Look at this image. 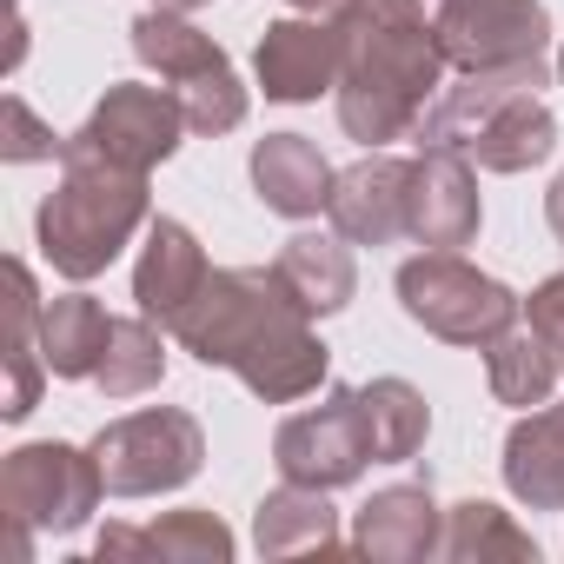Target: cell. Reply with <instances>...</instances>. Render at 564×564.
Returning <instances> with one entry per match:
<instances>
[{"mask_svg":"<svg viewBox=\"0 0 564 564\" xmlns=\"http://www.w3.org/2000/svg\"><path fill=\"white\" fill-rule=\"evenodd\" d=\"M61 186L41 206V252L61 279H94L147 226V173L107 160H61Z\"/></svg>","mask_w":564,"mask_h":564,"instance_id":"cell-4","label":"cell"},{"mask_svg":"<svg viewBox=\"0 0 564 564\" xmlns=\"http://www.w3.org/2000/svg\"><path fill=\"white\" fill-rule=\"evenodd\" d=\"M551 41L544 0H438V47L465 74L538 61Z\"/></svg>","mask_w":564,"mask_h":564,"instance_id":"cell-11","label":"cell"},{"mask_svg":"<svg viewBox=\"0 0 564 564\" xmlns=\"http://www.w3.org/2000/svg\"><path fill=\"white\" fill-rule=\"evenodd\" d=\"M259 87L265 100H319L326 87H339V28L272 21L259 41Z\"/></svg>","mask_w":564,"mask_h":564,"instance_id":"cell-15","label":"cell"},{"mask_svg":"<svg viewBox=\"0 0 564 564\" xmlns=\"http://www.w3.org/2000/svg\"><path fill=\"white\" fill-rule=\"evenodd\" d=\"M252 538H259V551L265 557H300V551H333L339 544V518H333V505H326V491L319 485H279L265 505H259V518H252Z\"/></svg>","mask_w":564,"mask_h":564,"instance_id":"cell-22","label":"cell"},{"mask_svg":"<svg viewBox=\"0 0 564 564\" xmlns=\"http://www.w3.org/2000/svg\"><path fill=\"white\" fill-rule=\"evenodd\" d=\"M272 458H279V478L293 485H352L372 458V432H366V412H359V392L352 386H333L326 405L313 412H293L272 438Z\"/></svg>","mask_w":564,"mask_h":564,"instance_id":"cell-10","label":"cell"},{"mask_svg":"<svg viewBox=\"0 0 564 564\" xmlns=\"http://www.w3.org/2000/svg\"><path fill=\"white\" fill-rule=\"evenodd\" d=\"M94 458H100V478H107L113 498H153V491H180L199 471L206 438H199V419L193 412L153 405V412L113 419L94 438Z\"/></svg>","mask_w":564,"mask_h":564,"instance_id":"cell-8","label":"cell"},{"mask_svg":"<svg viewBox=\"0 0 564 564\" xmlns=\"http://www.w3.org/2000/svg\"><path fill=\"white\" fill-rule=\"evenodd\" d=\"M538 87H544V54L518 61V67L465 74L458 87L438 94V107L412 133L432 153H471L491 173H524V166L551 160V147H557V120L544 113Z\"/></svg>","mask_w":564,"mask_h":564,"instance_id":"cell-3","label":"cell"},{"mask_svg":"<svg viewBox=\"0 0 564 564\" xmlns=\"http://www.w3.org/2000/svg\"><path fill=\"white\" fill-rule=\"evenodd\" d=\"M405 193H412V166L372 153V160L333 173L326 213H333L339 239H352V246H392L405 232Z\"/></svg>","mask_w":564,"mask_h":564,"instance_id":"cell-13","label":"cell"},{"mask_svg":"<svg viewBox=\"0 0 564 564\" xmlns=\"http://www.w3.org/2000/svg\"><path fill=\"white\" fill-rule=\"evenodd\" d=\"M399 306L412 326L452 339V346H491L511 319H518V300L485 279L478 265H465L458 252H425V259H405L399 265Z\"/></svg>","mask_w":564,"mask_h":564,"instance_id":"cell-7","label":"cell"},{"mask_svg":"<svg viewBox=\"0 0 564 564\" xmlns=\"http://www.w3.org/2000/svg\"><path fill=\"white\" fill-rule=\"evenodd\" d=\"M531 326L544 333V346L557 352V366H564V272L557 279H544V286L531 293Z\"/></svg>","mask_w":564,"mask_h":564,"instance_id":"cell-29","label":"cell"},{"mask_svg":"<svg viewBox=\"0 0 564 564\" xmlns=\"http://www.w3.org/2000/svg\"><path fill=\"white\" fill-rule=\"evenodd\" d=\"M8 133H14L8 140V160H61V140L34 127V113H28L21 94H8Z\"/></svg>","mask_w":564,"mask_h":564,"instance_id":"cell-28","label":"cell"},{"mask_svg":"<svg viewBox=\"0 0 564 564\" xmlns=\"http://www.w3.org/2000/svg\"><path fill=\"white\" fill-rule=\"evenodd\" d=\"M100 498H107V478L94 452H74L61 438L8 452V465H0V518L14 531L8 551L28 557L34 531H80Z\"/></svg>","mask_w":564,"mask_h":564,"instance_id":"cell-5","label":"cell"},{"mask_svg":"<svg viewBox=\"0 0 564 564\" xmlns=\"http://www.w3.org/2000/svg\"><path fill=\"white\" fill-rule=\"evenodd\" d=\"M339 127L359 147H386L425 120L445 80L438 21L425 0H339Z\"/></svg>","mask_w":564,"mask_h":564,"instance_id":"cell-2","label":"cell"},{"mask_svg":"<svg viewBox=\"0 0 564 564\" xmlns=\"http://www.w3.org/2000/svg\"><path fill=\"white\" fill-rule=\"evenodd\" d=\"M544 219H551V232L564 239V173L551 180V193H544Z\"/></svg>","mask_w":564,"mask_h":564,"instance_id":"cell-30","label":"cell"},{"mask_svg":"<svg viewBox=\"0 0 564 564\" xmlns=\"http://www.w3.org/2000/svg\"><path fill=\"white\" fill-rule=\"evenodd\" d=\"M272 272L286 279L293 300H300L313 319L339 313V306L352 300V286H359L352 252H346V239H333V232H293V239H286V252L272 259Z\"/></svg>","mask_w":564,"mask_h":564,"instance_id":"cell-20","label":"cell"},{"mask_svg":"<svg viewBox=\"0 0 564 564\" xmlns=\"http://www.w3.org/2000/svg\"><path fill=\"white\" fill-rule=\"evenodd\" d=\"M186 133V107L166 87H107V100L87 113L74 140H61V160H107L127 173H153Z\"/></svg>","mask_w":564,"mask_h":564,"instance_id":"cell-9","label":"cell"},{"mask_svg":"<svg viewBox=\"0 0 564 564\" xmlns=\"http://www.w3.org/2000/svg\"><path fill=\"white\" fill-rule=\"evenodd\" d=\"M100 557H160V564H226L232 531L213 511H166L160 524H107Z\"/></svg>","mask_w":564,"mask_h":564,"instance_id":"cell-17","label":"cell"},{"mask_svg":"<svg viewBox=\"0 0 564 564\" xmlns=\"http://www.w3.org/2000/svg\"><path fill=\"white\" fill-rule=\"evenodd\" d=\"M160 8H173V14H193V8H206V0H160Z\"/></svg>","mask_w":564,"mask_h":564,"instance_id":"cell-32","label":"cell"},{"mask_svg":"<svg viewBox=\"0 0 564 564\" xmlns=\"http://www.w3.org/2000/svg\"><path fill=\"white\" fill-rule=\"evenodd\" d=\"M160 372H166V352H160L153 319H147V313H140V319H113V339H107V359H100L94 386H100L107 399H140V392L160 386Z\"/></svg>","mask_w":564,"mask_h":564,"instance_id":"cell-27","label":"cell"},{"mask_svg":"<svg viewBox=\"0 0 564 564\" xmlns=\"http://www.w3.org/2000/svg\"><path fill=\"white\" fill-rule=\"evenodd\" d=\"M359 412H366V432H372V465H405L432 432V412L405 379L359 386Z\"/></svg>","mask_w":564,"mask_h":564,"instance_id":"cell-24","label":"cell"},{"mask_svg":"<svg viewBox=\"0 0 564 564\" xmlns=\"http://www.w3.org/2000/svg\"><path fill=\"white\" fill-rule=\"evenodd\" d=\"M313 313L293 300V286L272 265H226L206 272L199 300L180 313L173 339L199 366H226L246 379V392L286 405L326 386V346L306 326Z\"/></svg>","mask_w":564,"mask_h":564,"instance_id":"cell-1","label":"cell"},{"mask_svg":"<svg viewBox=\"0 0 564 564\" xmlns=\"http://www.w3.org/2000/svg\"><path fill=\"white\" fill-rule=\"evenodd\" d=\"M206 252H199V239L180 226V219H153L147 226V252H140V265H133V300H140V313L153 319V326H180V313L199 300V286H206Z\"/></svg>","mask_w":564,"mask_h":564,"instance_id":"cell-14","label":"cell"},{"mask_svg":"<svg viewBox=\"0 0 564 564\" xmlns=\"http://www.w3.org/2000/svg\"><path fill=\"white\" fill-rule=\"evenodd\" d=\"M485 372H491V399L498 405H544L551 386H557V352L544 346L538 326H505L491 346H485Z\"/></svg>","mask_w":564,"mask_h":564,"instance_id":"cell-23","label":"cell"},{"mask_svg":"<svg viewBox=\"0 0 564 564\" xmlns=\"http://www.w3.org/2000/svg\"><path fill=\"white\" fill-rule=\"evenodd\" d=\"M557 80H564V54H557Z\"/></svg>","mask_w":564,"mask_h":564,"instance_id":"cell-33","label":"cell"},{"mask_svg":"<svg viewBox=\"0 0 564 564\" xmlns=\"http://www.w3.org/2000/svg\"><path fill=\"white\" fill-rule=\"evenodd\" d=\"M293 14H319V8H339V0H286Z\"/></svg>","mask_w":564,"mask_h":564,"instance_id":"cell-31","label":"cell"},{"mask_svg":"<svg viewBox=\"0 0 564 564\" xmlns=\"http://www.w3.org/2000/svg\"><path fill=\"white\" fill-rule=\"evenodd\" d=\"M405 232L425 239L432 252H458L478 239V186L471 166L458 153H432L412 160V193H405Z\"/></svg>","mask_w":564,"mask_h":564,"instance_id":"cell-12","label":"cell"},{"mask_svg":"<svg viewBox=\"0 0 564 564\" xmlns=\"http://www.w3.org/2000/svg\"><path fill=\"white\" fill-rule=\"evenodd\" d=\"M252 186L272 213H286V219H313L326 199H333V166L319 160L313 140L300 133H265L252 147Z\"/></svg>","mask_w":564,"mask_h":564,"instance_id":"cell-18","label":"cell"},{"mask_svg":"<svg viewBox=\"0 0 564 564\" xmlns=\"http://www.w3.org/2000/svg\"><path fill=\"white\" fill-rule=\"evenodd\" d=\"M133 54L180 94L193 133H232L246 120V87H239L226 47L213 34H199L186 14H173V8L140 14L133 21Z\"/></svg>","mask_w":564,"mask_h":564,"instance_id":"cell-6","label":"cell"},{"mask_svg":"<svg viewBox=\"0 0 564 564\" xmlns=\"http://www.w3.org/2000/svg\"><path fill=\"white\" fill-rule=\"evenodd\" d=\"M8 286H14V300H8V372H14V386H8V419H28L34 412V399H41V366L47 359H34V326H41V300H34V272L14 259L8 265Z\"/></svg>","mask_w":564,"mask_h":564,"instance_id":"cell-26","label":"cell"},{"mask_svg":"<svg viewBox=\"0 0 564 564\" xmlns=\"http://www.w3.org/2000/svg\"><path fill=\"white\" fill-rule=\"evenodd\" d=\"M505 485L531 511H564V405L531 412L505 438Z\"/></svg>","mask_w":564,"mask_h":564,"instance_id":"cell-19","label":"cell"},{"mask_svg":"<svg viewBox=\"0 0 564 564\" xmlns=\"http://www.w3.org/2000/svg\"><path fill=\"white\" fill-rule=\"evenodd\" d=\"M438 557H452V564H491V557L538 564V544H531L498 505L465 498V505H452V518H445V544H438Z\"/></svg>","mask_w":564,"mask_h":564,"instance_id":"cell-25","label":"cell"},{"mask_svg":"<svg viewBox=\"0 0 564 564\" xmlns=\"http://www.w3.org/2000/svg\"><path fill=\"white\" fill-rule=\"evenodd\" d=\"M107 339H113V319L100 300L67 293V300L41 306V359L54 379H94L107 359Z\"/></svg>","mask_w":564,"mask_h":564,"instance_id":"cell-21","label":"cell"},{"mask_svg":"<svg viewBox=\"0 0 564 564\" xmlns=\"http://www.w3.org/2000/svg\"><path fill=\"white\" fill-rule=\"evenodd\" d=\"M352 544H359L366 557H386V564L432 557V551L445 544L432 491H425V485H386V491H372V505L359 511V531H352Z\"/></svg>","mask_w":564,"mask_h":564,"instance_id":"cell-16","label":"cell"}]
</instances>
